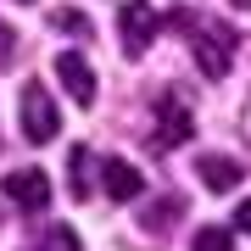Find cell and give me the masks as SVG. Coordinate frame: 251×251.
<instances>
[{
	"label": "cell",
	"mask_w": 251,
	"mask_h": 251,
	"mask_svg": "<svg viewBox=\"0 0 251 251\" xmlns=\"http://www.w3.org/2000/svg\"><path fill=\"white\" fill-rule=\"evenodd\" d=\"M179 28L190 34V50H196V62L206 78H224L229 62H234V50H229V34L224 28H212V23H201V17H190V11H179Z\"/></svg>",
	"instance_id": "cell-1"
},
{
	"label": "cell",
	"mask_w": 251,
	"mask_h": 251,
	"mask_svg": "<svg viewBox=\"0 0 251 251\" xmlns=\"http://www.w3.org/2000/svg\"><path fill=\"white\" fill-rule=\"evenodd\" d=\"M23 134L34 145H50L62 134V117H56V100L45 84H23Z\"/></svg>",
	"instance_id": "cell-2"
},
{
	"label": "cell",
	"mask_w": 251,
	"mask_h": 251,
	"mask_svg": "<svg viewBox=\"0 0 251 251\" xmlns=\"http://www.w3.org/2000/svg\"><path fill=\"white\" fill-rule=\"evenodd\" d=\"M56 78H62V90L78 100V106L95 100V73H90V62H84L78 50H62V56H56Z\"/></svg>",
	"instance_id": "cell-3"
},
{
	"label": "cell",
	"mask_w": 251,
	"mask_h": 251,
	"mask_svg": "<svg viewBox=\"0 0 251 251\" xmlns=\"http://www.w3.org/2000/svg\"><path fill=\"white\" fill-rule=\"evenodd\" d=\"M184 140H190V106H179V95H162L156 100V145L173 151Z\"/></svg>",
	"instance_id": "cell-4"
},
{
	"label": "cell",
	"mask_w": 251,
	"mask_h": 251,
	"mask_svg": "<svg viewBox=\"0 0 251 251\" xmlns=\"http://www.w3.org/2000/svg\"><path fill=\"white\" fill-rule=\"evenodd\" d=\"M151 39H156V11L140 6V0H128V6H123V50L140 56Z\"/></svg>",
	"instance_id": "cell-5"
},
{
	"label": "cell",
	"mask_w": 251,
	"mask_h": 251,
	"mask_svg": "<svg viewBox=\"0 0 251 251\" xmlns=\"http://www.w3.org/2000/svg\"><path fill=\"white\" fill-rule=\"evenodd\" d=\"M6 196L17 201V206H28V212H39V206L50 201V179H45L39 168H17V173L6 179Z\"/></svg>",
	"instance_id": "cell-6"
},
{
	"label": "cell",
	"mask_w": 251,
	"mask_h": 251,
	"mask_svg": "<svg viewBox=\"0 0 251 251\" xmlns=\"http://www.w3.org/2000/svg\"><path fill=\"white\" fill-rule=\"evenodd\" d=\"M100 179H106V196H112V201H134L140 190H145V179H140V168H134V162H123V156L100 162Z\"/></svg>",
	"instance_id": "cell-7"
},
{
	"label": "cell",
	"mask_w": 251,
	"mask_h": 251,
	"mask_svg": "<svg viewBox=\"0 0 251 251\" xmlns=\"http://www.w3.org/2000/svg\"><path fill=\"white\" fill-rule=\"evenodd\" d=\"M196 173H201V184H206V190H218V196H224V190H234V184L246 179L234 156H201V162H196Z\"/></svg>",
	"instance_id": "cell-8"
},
{
	"label": "cell",
	"mask_w": 251,
	"mask_h": 251,
	"mask_svg": "<svg viewBox=\"0 0 251 251\" xmlns=\"http://www.w3.org/2000/svg\"><path fill=\"white\" fill-rule=\"evenodd\" d=\"M190 251H234V234H229L224 224H206V229H196Z\"/></svg>",
	"instance_id": "cell-9"
},
{
	"label": "cell",
	"mask_w": 251,
	"mask_h": 251,
	"mask_svg": "<svg viewBox=\"0 0 251 251\" xmlns=\"http://www.w3.org/2000/svg\"><path fill=\"white\" fill-rule=\"evenodd\" d=\"M34 251H78V234H73L67 224H50L45 234H39V246Z\"/></svg>",
	"instance_id": "cell-10"
},
{
	"label": "cell",
	"mask_w": 251,
	"mask_h": 251,
	"mask_svg": "<svg viewBox=\"0 0 251 251\" xmlns=\"http://www.w3.org/2000/svg\"><path fill=\"white\" fill-rule=\"evenodd\" d=\"M73 196L90 201V151H84V145L73 151Z\"/></svg>",
	"instance_id": "cell-11"
},
{
	"label": "cell",
	"mask_w": 251,
	"mask_h": 251,
	"mask_svg": "<svg viewBox=\"0 0 251 251\" xmlns=\"http://www.w3.org/2000/svg\"><path fill=\"white\" fill-rule=\"evenodd\" d=\"M56 23H62V28H67V34H90V23H84V17H78V11H56Z\"/></svg>",
	"instance_id": "cell-12"
},
{
	"label": "cell",
	"mask_w": 251,
	"mask_h": 251,
	"mask_svg": "<svg viewBox=\"0 0 251 251\" xmlns=\"http://www.w3.org/2000/svg\"><path fill=\"white\" fill-rule=\"evenodd\" d=\"M173 212H179V201H162V206H156V212H151V218H145V224H151V229H168V218H173Z\"/></svg>",
	"instance_id": "cell-13"
},
{
	"label": "cell",
	"mask_w": 251,
	"mask_h": 251,
	"mask_svg": "<svg viewBox=\"0 0 251 251\" xmlns=\"http://www.w3.org/2000/svg\"><path fill=\"white\" fill-rule=\"evenodd\" d=\"M11 50H17V39H11V28H0V67L11 62Z\"/></svg>",
	"instance_id": "cell-14"
},
{
	"label": "cell",
	"mask_w": 251,
	"mask_h": 251,
	"mask_svg": "<svg viewBox=\"0 0 251 251\" xmlns=\"http://www.w3.org/2000/svg\"><path fill=\"white\" fill-rule=\"evenodd\" d=\"M234 224H240V229H246V234H251V201H246V206H240V212H234Z\"/></svg>",
	"instance_id": "cell-15"
},
{
	"label": "cell",
	"mask_w": 251,
	"mask_h": 251,
	"mask_svg": "<svg viewBox=\"0 0 251 251\" xmlns=\"http://www.w3.org/2000/svg\"><path fill=\"white\" fill-rule=\"evenodd\" d=\"M234 6H251V0H234Z\"/></svg>",
	"instance_id": "cell-16"
}]
</instances>
